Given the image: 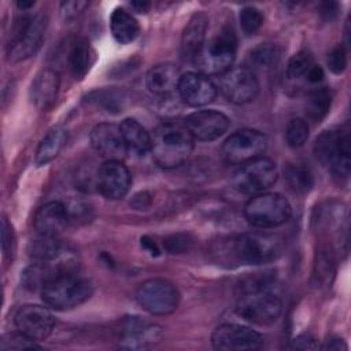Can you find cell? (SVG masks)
I'll use <instances>...</instances> for the list:
<instances>
[{"label":"cell","mask_w":351,"mask_h":351,"mask_svg":"<svg viewBox=\"0 0 351 351\" xmlns=\"http://www.w3.org/2000/svg\"><path fill=\"white\" fill-rule=\"evenodd\" d=\"M15 326L22 333L34 340L47 339L55 326V317L52 313L38 304H25L15 314Z\"/></svg>","instance_id":"obj_15"},{"label":"cell","mask_w":351,"mask_h":351,"mask_svg":"<svg viewBox=\"0 0 351 351\" xmlns=\"http://www.w3.org/2000/svg\"><path fill=\"white\" fill-rule=\"evenodd\" d=\"M66 141H67V130L63 126L58 125L49 129L37 147L36 163L38 166H44L51 160H53L64 147Z\"/></svg>","instance_id":"obj_27"},{"label":"cell","mask_w":351,"mask_h":351,"mask_svg":"<svg viewBox=\"0 0 351 351\" xmlns=\"http://www.w3.org/2000/svg\"><path fill=\"white\" fill-rule=\"evenodd\" d=\"M89 138L93 149L107 160H122L128 154L121 128L115 123L103 122L96 125Z\"/></svg>","instance_id":"obj_19"},{"label":"cell","mask_w":351,"mask_h":351,"mask_svg":"<svg viewBox=\"0 0 351 351\" xmlns=\"http://www.w3.org/2000/svg\"><path fill=\"white\" fill-rule=\"evenodd\" d=\"M318 230L325 236H335L336 243L340 247V251H347V240H348V221H347V210L343 203L328 202L326 206L319 208V214L317 217Z\"/></svg>","instance_id":"obj_20"},{"label":"cell","mask_w":351,"mask_h":351,"mask_svg":"<svg viewBox=\"0 0 351 351\" xmlns=\"http://www.w3.org/2000/svg\"><path fill=\"white\" fill-rule=\"evenodd\" d=\"M119 128L128 152L136 156H144L151 151V134L138 121L126 118L122 121Z\"/></svg>","instance_id":"obj_25"},{"label":"cell","mask_w":351,"mask_h":351,"mask_svg":"<svg viewBox=\"0 0 351 351\" xmlns=\"http://www.w3.org/2000/svg\"><path fill=\"white\" fill-rule=\"evenodd\" d=\"M89 5L88 1H81V0H70V1H63L60 4V15L64 21L73 19L78 16L86 7Z\"/></svg>","instance_id":"obj_42"},{"label":"cell","mask_w":351,"mask_h":351,"mask_svg":"<svg viewBox=\"0 0 351 351\" xmlns=\"http://www.w3.org/2000/svg\"><path fill=\"white\" fill-rule=\"evenodd\" d=\"M177 90L185 104L203 107L214 101L218 88L208 75L199 71H189L180 77Z\"/></svg>","instance_id":"obj_17"},{"label":"cell","mask_w":351,"mask_h":351,"mask_svg":"<svg viewBox=\"0 0 351 351\" xmlns=\"http://www.w3.org/2000/svg\"><path fill=\"white\" fill-rule=\"evenodd\" d=\"M151 199H149V195L147 192H141V193H137L134 197H133V202H130L136 208H145L148 204H149Z\"/></svg>","instance_id":"obj_47"},{"label":"cell","mask_w":351,"mask_h":351,"mask_svg":"<svg viewBox=\"0 0 351 351\" xmlns=\"http://www.w3.org/2000/svg\"><path fill=\"white\" fill-rule=\"evenodd\" d=\"M193 141L184 122L166 121L158 125L151 136V152L160 167L176 169L192 154Z\"/></svg>","instance_id":"obj_1"},{"label":"cell","mask_w":351,"mask_h":351,"mask_svg":"<svg viewBox=\"0 0 351 351\" xmlns=\"http://www.w3.org/2000/svg\"><path fill=\"white\" fill-rule=\"evenodd\" d=\"M329 70L335 74H341L347 67V49L344 45H336L326 58Z\"/></svg>","instance_id":"obj_41"},{"label":"cell","mask_w":351,"mask_h":351,"mask_svg":"<svg viewBox=\"0 0 351 351\" xmlns=\"http://www.w3.org/2000/svg\"><path fill=\"white\" fill-rule=\"evenodd\" d=\"M306 78L311 82V84H318L324 80V70L321 66L318 64H313L311 69L307 71Z\"/></svg>","instance_id":"obj_45"},{"label":"cell","mask_w":351,"mask_h":351,"mask_svg":"<svg viewBox=\"0 0 351 351\" xmlns=\"http://www.w3.org/2000/svg\"><path fill=\"white\" fill-rule=\"evenodd\" d=\"M278 171L276 163L265 156L244 163L233 177V188L245 195H258L276 184Z\"/></svg>","instance_id":"obj_10"},{"label":"cell","mask_w":351,"mask_h":351,"mask_svg":"<svg viewBox=\"0 0 351 351\" xmlns=\"http://www.w3.org/2000/svg\"><path fill=\"white\" fill-rule=\"evenodd\" d=\"M63 244L59 236L40 234L30 240L27 245V252L34 261H51L63 252Z\"/></svg>","instance_id":"obj_29"},{"label":"cell","mask_w":351,"mask_h":351,"mask_svg":"<svg viewBox=\"0 0 351 351\" xmlns=\"http://www.w3.org/2000/svg\"><path fill=\"white\" fill-rule=\"evenodd\" d=\"M239 22H240L241 30L247 36H250V34L256 33L261 29V26L263 25V15L258 8L248 5L240 11Z\"/></svg>","instance_id":"obj_39"},{"label":"cell","mask_w":351,"mask_h":351,"mask_svg":"<svg viewBox=\"0 0 351 351\" xmlns=\"http://www.w3.org/2000/svg\"><path fill=\"white\" fill-rule=\"evenodd\" d=\"M184 123L195 140L213 141L228 130L230 121L219 111L199 110L189 114Z\"/></svg>","instance_id":"obj_18"},{"label":"cell","mask_w":351,"mask_h":351,"mask_svg":"<svg viewBox=\"0 0 351 351\" xmlns=\"http://www.w3.org/2000/svg\"><path fill=\"white\" fill-rule=\"evenodd\" d=\"M284 248L281 236L266 232H248L232 237L225 245L232 263L261 265L277 259Z\"/></svg>","instance_id":"obj_2"},{"label":"cell","mask_w":351,"mask_h":351,"mask_svg":"<svg viewBox=\"0 0 351 351\" xmlns=\"http://www.w3.org/2000/svg\"><path fill=\"white\" fill-rule=\"evenodd\" d=\"M162 336V329L159 325L145 321L140 317H128L122 321L119 328V346L122 348H147Z\"/></svg>","instance_id":"obj_16"},{"label":"cell","mask_w":351,"mask_h":351,"mask_svg":"<svg viewBox=\"0 0 351 351\" xmlns=\"http://www.w3.org/2000/svg\"><path fill=\"white\" fill-rule=\"evenodd\" d=\"M178 288L165 278H149L136 289L137 303L152 315H166L177 310L180 304Z\"/></svg>","instance_id":"obj_8"},{"label":"cell","mask_w":351,"mask_h":351,"mask_svg":"<svg viewBox=\"0 0 351 351\" xmlns=\"http://www.w3.org/2000/svg\"><path fill=\"white\" fill-rule=\"evenodd\" d=\"M282 311V302L267 291L245 293L236 306V313L243 319L255 325L274 324Z\"/></svg>","instance_id":"obj_11"},{"label":"cell","mask_w":351,"mask_h":351,"mask_svg":"<svg viewBox=\"0 0 351 351\" xmlns=\"http://www.w3.org/2000/svg\"><path fill=\"white\" fill-rule=\"evenodd\" d=\"M259 81L254 71L241 67H232L219 75V90L233 104L251 103L259 93Z\"/></svg>","instance_id":"obj_12"},{"label":"cell","mask_w":351,"mask_h":351,"mask_svg":"<svg viewBox=\"0 0 351 351\" xmlns=\"http://www.w3.org/2000/svg\"><path fill=\"white\" fill-rule=\"evenodd\" d=\"M332 106L330 89L322 86L311 90L306 100V115L313 122H321Z\"/></svg>","instance_id":"obj_31"},{"label":"cell","mask_w":351,"mask_h":351,"mask_svg":"<svg viewBox=\"0 0 351 351\" xmlns=\"http://www.w3.org/2000/svg\"><path fill=\"white\" fill-rule=\"evenodd\" d=\"M110 29L112 37L119 44L134 41L140 33V25L136 18L125 8L117 7L110 16Z\"/></svg>","instance_id":"obj_26"},{"label":"cell","mask_w":351,"mask_h":351,"mask_svg":"<svg viewBox=\"0 0 351 351\" xmlns=\"http://www.w3.org/2000/svg\"><path fill=\"white\" fill-rule=\"evenodd\" d=\"M34 5V1H18L16 3V7L19 8V10H22V11H26V10H29V8H32Z\"/></svg>","instance_id":"obj_51"},{"label":"cell","mask_w":351,"mask_h":351,"mask_svg":"<svg viewBox=\"0 0 351 351\" xmlns=\"http://www.w3.org/2000/svg\"><path fill=\"white\" fill-rule=\"evenodd\" d=\"M263 336L244 325L223 324L211 335V344L221 351H247L258 350L263 346Z\"/></svg>","instance_id":"obj_13"},{"label":"cell","mask_w":351,"mask_h":351,"mask_svg":"<svg viewBox=\"0 0 351 351\" xmlns=\"http://www.w3.org/2000/svg\"><path fill=\"white\" fill-rule=\"evenodd\" d=\"M208 18L203 12L195 14L184 27L180 44V55L185 62H195L206 43Z\"/></svg>","instance_id":"obj_21"},{"label":"cell","mask_w":351,"mask_h":351,"mask_svg":"<svg viewBox=\"0 0 351 351\" xmlns=\"http://www.w3.org/2000/svg\"><path fill=\"white\" fill-rule=\"evenodd\" d=\"M336 273L335 250L329 245H322L315 255L314 278L318 287H330Z\"/></svg>","instance_id":"obj_30"},{"label":"cell","mask_w":351,"mask_h":351,"mask_svg":"<svg viewBox=\"0 0 351 351\" xmlns=\"http://www.w3.org/2000/svg\"><path fill=\"white\" fill-rule=\"evenodd\" d=\"M193 243V239L188 233H176L165 239V248L170 254H182L186 252Z\"/></svg>","instance_id":"obj_40"},{"label":"cell","mask_w":351,"mask_h":351,"mask_svg":"<svg viewBox=\"0 0 351 351\" xmlns=\"http://www.w3.org/2000/svg\"><path fill=\"white\" fill-rule=\"evenodd\" d=\"M291 347L298 350H314L318 348V343L317 339H314L310 335H300L292 340Z\"/></svg>","instance_id":"obj_44"},{"label":"cell","mask_w":351,"mask_h":351,"mask_svg":"<svg viewBox=\"0 0 351 351\" xmlns=\"http://www.w3.org/2000/svg\"><path fill=\"white\" fill-rule=\"evenodd\" d=\"M47 30V16L23 15L16 19L8 47V60L11 63L23 62L37 53Z\"/></svg>","instance_id":"obj_6"},{"label":"cell","mask_w":351,"mask_h":351,"mask_svg":"<svg viewBox=\"0 0 351 351\" xmlns=\"http://www.w3.org/2000/svg\"><path fill=\"white\" fill-rule=\"evenodd\" d=\"M93 293L89 280L80 277L77 271L59 274L41 288L44 303L55 310H70L86 302Z\"/></svg>","instance_id":"obj_3"},{"label":"cell","mask_w":351,"mask_h":351,"mask_svg":"<svg viewBox=\"0 0 351 351\" xmlns=\"http://www.w3.org/2000/svg\"><path fill=\"white\" fill-rule=\"evenodd\" d=\"M180 71L171 63H160L151 67L145 75V85L154 95H169L178 86Z\"/></svg>","instance_id":"obj_24"},{"label":"cell","mask_w":351,"mask_h":351,"mask_svg":"<svg viewBox=\"0 0 351 351\" xmlns=\"http://www.w3.org/2000/svg\"><path fill=\"white\" fill-rule=\"evenodd\" d=\"M86 100L89 103H93L96 106L103 107L106 111H119L122 108L123 95L119 90L115 89H101L95 90L86 96Z\"/></svg>","instance_id":"obj_35"},{"label":"cell","mask_w":351,"mask_h":351,"mask_svg":"<svg viewBox=\"0 0 351 351\" xmlns=\"http://www.w3.org/2000/svg\"><path fill=\"white\" fill-rule=\"evenodd\" d=\"M1 350H41V346L37 344V340L29 337L27 335L18 332H11L5 335L0 341Z\"/></svg>","instance_id":"obj_38"},{"label":"cell","mask_w":351,"mask_h":351,"mask_svg":"<svg viewBox=\"0 0 351 351\" xmlns=\"http://www.w3.org/2000/svg\"><path fill=\"white\" fill-rule=\"evenodd\" d=\"M289 202L280 193L262 192L251 197L244 206L245 219L256 228H277L291 217Z\"/></svg>","instance_id":"obj_7"},{"label":"cell","mask_w":351,"mask_h":351,"mask_svg":"<svg viewBox=\"0 0 351 351\" xmlns=\"http://www.w3.org/2000/svg\"><path fill=\"white\" fill-rule=\"evenodd\" d=\"M314 64L313 55L308 51H299L296 52L287 64V77L289 80H296L307 74V71Z\"/></svg>","instance_id":"obj_37"},{"label":"cell","mask_w":351,"mask_h":351,"mask_svg":"<svg viewBox=\"0 0 351 351\" xmlns=\"http://www.w3.org/2000/svg\"><path fill=\"white\" fill-rule=\"evenodd\" d=\"M314 154L333 177L348 178L351 165L348 129H330L321 133L314 143Z\"/></svg>","instance_id":"obj_4"},{"label":"cell","mask_w":351,"mask_h":351,"mask_svg":"<svg viewBox=\"0 0 351 351\" xmlns=\"http://www.w3.org/2000/svg\"><path fill=\"white\" fill-rule=\"evenodd\" d=\"M280 59V48L273 44H261L251 51L247 59V69L269 70L277 64Z\"/></svg>","instance_id":"obj_33"},{"label":"cell","mask_w":351,"mask_h":351,"mask_svg":"<svg viewBox=\"0 0 351 351\" xmlns=\"http://www.w3.org/2000/svg\"><path fill=\"white\" fill-rule=\"evenodd\" d=\"M337 12V4L336 3H324L321 5V14L325 16V19H332Z\"/></svg>","instance_id":"obj_48"},{"label":"cell","mask_w":351,"mask_h":351,"mask_svg":"<svg viewBox=\"0 0 351 351\" xmlns=\"http://www.w3.org/2000/svg\"><path fill=\"white\" fill-rule=\"evenodd\" d=\"M132 185V176L122 160H106L96 173L97 191L110 200L126 196Z\"/></svg>","instance_id":"obj_14"},{"label":"cell","mask_w":351,"mask_h":351,"mask_svg":"<svg viewBox=\"0 0 351 351\" xmlns=\"http://www.w3.org/2000/svg\"><path fill=\"white\" fill-rule=\"evenodd\" d=\"M14 232H12V226L11 223L7 221V218L4 217L1 219V248L4 255H11L14 251Z\"/></svg>","instance_id":"obj_43"},{"label":"cell","mask_w":351,"mask_h":351,"mask_svg":"<svg viewBox=\"0 0 351 351\" xmlns=\"http://www.w3.org/2000/svg\"><path fill=\"white\" fill-rule=\"evenodd\" d=\"M322 348H325V350H336V351L337 350H347V344L340 337H330L326 341V344L322 346Z\"/></svg>","instance_id":"obj_46"},{"label":"cell","mask_w":351,"mask_h":351,"mask_svg":"<svg viewBox=\"0 0 351 351\" xmlns=\"http://www.w3.org/2000/svg\"><path fill=\"white\" fill-rule=\"evenodd\" d=\"M141 247L145 248L147 251H149L151 255H158L159 254V248L156 247V244L151 239H148L147 236L141 237Z\"/></svg>","instance_id":"obj_49"},{"label":"cell","mask_w":351,"mask_h":351,"mask_svg":"<svg viewBox=\"0 0 351 351\" xmlns=\"http://www.w3.org/2000/svg\"><path fill=\"white\" fill-rule=\"evenodd\" d=\"M69 219L67 208L60 202H48L41 206L33 219L34 229L40 234L59 236Z\"/></svg>","instance_id":"obj_23"},{"label":"cell","mask_w":351,"mask_h":351,"mask_svg":"<svg viewBox=\"0 0 351 351\" xmlns=\"http://www.w3.org/2000/svg\"><path fill=\"white\" fill-rule=\"evenodd\" d=\"M93 62V51L84 37H77L69 51V67L75 80H81L89 71Z\"/></svg>","instance_id":"obj_28"},{"label":"cell","mask_w":351,"mask_h":351,"mask_svg":"<svg viewBox=\"0 0 351 351\" xmlns=\"http://www.w3.org/2000/svg\"><path fill=\"white\" fill-rule=\"evenodd\" d=\"M129 5L137 12H147L151 8L149 1H132V3H129Z\"/></svg>","instance_id":"obj_50"},{"label":"cell","mask_w":351,"mask_h":351,"mask_svg":"<svg viewBox=\"0 0 351 351\" xmlns=\"http://www.w3.org/2000/svg\"><path fill=\"white\" fill-rule=\"evenodd\" d=\"M284 176L289 189L295 193H307L314 184L311 170L303 163L288 165L284 169Z\"/></svg>","instance_id":"obj_32"},{"label":"cell","mask_w":351,"mask_h":351,"mask_svg":"<svg viewBox=\"0 0 351 351\" xmlns=\"http://www.w3.org/2000/svg\"><path fill=\"white\" fill-rule=\"evenodd\" d=\"M59 90V74L52 69L41 70L30 85L32 103L38 110H48L53 106Z\"/></svg>","instance_id":"obj_22"},{"label":"cell","mask_w":351,"mask_h":351,"mask_svg":"<svg viewBox=\"0 0 351 351\" xmlns=\"http://www.w3.org/2000/svg\"><path fill=\"white\" fill-rule=\"evenodd\" d=\"M267 137L256 129H240L232 133L222 145V158L229 165H244L263 156Z\"/></svg>","instance_id":"obj_9"},{"label":"cell","mask_w":351,"mask_h":351,"mask_svg":"<svg viewBox=\"0 0 351 351\" xmlns=\"http://www.w3.org/2000/svg\"><path fill=\"white\" fill-rule=\"evenodd\" d=\"M308 138V125L303 118H292L285 128V140L291 148L304 145Z\"/></svg>","instance_id":"obj_36"},{"label":"cell","mask_w":351,"mask_h":351,"mask_svg":"<svg viewBox=\"0 0 351 351\" xmlns=\"http://www.w3.org/2000/svg\"><path fill=\"white\" fill-rule=\"evenodd\" d=\"M274 281H276V270H263V271L247 274L245 277L240 278L237 288L240 289L241 295H245V293L266 291Z\"/></svg>","instance_id":"obj_34"},{"label":"cell","mask_w":351,"mask_h":351,"mask_svg":"<svg viewBox=\"0 0 351 351\" xmlns=\"http://www.w3.org/2000/svg\"><path fill=\"white\" fill-rule=\"evenodd\" d=\"M237 38L232 29H222L211 40L204 43L202 51L195 59L199 73L206 75H222L229 69L236 58Z\"/></svg>","instance_id":"obj_5"}]
</instances>
